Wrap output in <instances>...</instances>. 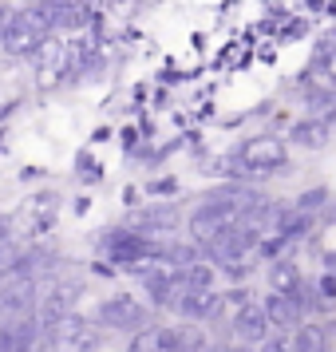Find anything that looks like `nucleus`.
<instances>
[{
	"mask_svg": "<svg viewBox=\"0 0 336 352\" xmlns=\"http://www.w3.org/2000/svg\"><path fill=\"white\" fill-rule=\"evenodd\" d=\"M99 250L111 257L115 265H123V270L139 273L143 265L150 261H162V241L146 238L139 230H131V226H119V230H103V238H99Z\"/></svg>",
	"mask_w": 336,
	"mask_h": 352,
	"instance_id": "2",
	"label": "nucleus"
},
{
	"mask_svg": "<svg viewBox=\"0 0 336 352\" xmlns=\"http://www.w3.org/2000/svg\"><path fill=\"white\" fill-rule=\"evenodd\" d=\"M44 340L52 344V352H96L99 329H96V324H91L87 317L71 313V317L56 320L48 333H44Z\"/></svg>",
	"mask_w": 336,
	"mask_h": 352,
	"instance_id": "5",
	"label": "nucleus"
},
{
	"mask_svg": "<svg viewBox=\"0 0 336 352\" xmlns=\"http://www.w3.org/2000/svg\"><path fill=\"white\" fill-rule=\"evenodd\" d=\"M293 336V349L297 352H333V340H336V324L333 320H304Z\"/></svg>",
	"mask_w": 336,
	"mask_h": 352,
	"instance_id": "12",
	"label": "nucleus"
},
{
	"mask_svg": "<svg viewBox=\"0 0 336 352\" xmlns=\"http://www.w3.org/2000/svg\"><path fill=\"white\" fill-rule=\"evenodd\" d=\"M222 309H225V293H218V289H186V297L178 305L182 320H194V324L214 320Z\"/></svg>",
	"mask_w": 336,
	"mask_h": 352,
	"instance_id": "10",
	"label": "nucleus"
},
{
	"mask_svg": "<svg viewBox=\"0 0 336 352\" xmlns=\"http://www.w3.org/2000/svg\"><path fill=\"white\" fill-rule=\"evenodd\" d=\"M56 206H60V194H56V190H44V194H36V198H32V210H36V218H40L36 226H40V230L56 218Z\"/></svg>",
	"mask_w": 336,
	"mask_h": 352,
	"instance_id": "19",
	"label": "nucleus"
},
{
	"mask_svg": "<svg viewBox=\"0 0 336 352\" xmlns=\"http://www.w3.org/2000/svg\"><path fill=\"white\" fill-rule=\"evenodd\" d=\"M139 281H143L146 301L155 305V309H175L178 313V305L186 297V277H182V270L166 265V261H150V265L139 270Z\"/></svg>",
	"mask_w": 336,
	"mask_h": 352,
	"instance_id": "3",
	"label": "nucleus"
},
{
	"mask_svg": "<svg viewBox=\"0 0 336 352\" xmlns=\"http://www.w3.org/2000/svg\"><path fill=\"white\" fill-rule=\"evenodd\" d=\"M182 277H186V289H218V265L214 261H194L190 270H182Z\"/></svg>",
	"mask_w": 336,
	"mask_h": 352,
	"instance_id": "17",
	"label": "nucleus"
},
{
	"mask_svg": "<svg viewBox=\"0 0 336 352\" xmlns=\"http://www.w3.org/2000/svg\"><path fill=\"white\" fill-rule=\"evenodd\" d=\"M229 329H234V336H238V344H245V349H261V344L277 333V329L269 324L265 305H257V301H249L245 309H238V313L229 317Z\"/></svg>",
	"mask_w": 336,
	"mask_h": 352,
	"instance_id": "7",
	"label": "nucleus"
},
{
	"mask_svg": "<svg viewBox=\"0 0 336 352\" xmlns=\"http://www.w3.org/2000/svg\"><path fill=\"white\" fill-rule=\"evenodd\" d=\"M44 40H48V32H44V28L36 24V16L24 8V12L12 16L8 32H4V52H8V56H36V52L44 48Z\"/></svg>",
	"mask_w": 336,
	"mask_h": 352,
	"instance_id": "8",
	"label": "nucleus"
},
{
	"mask_svg": "<svg viewBox=\"0 0 336 352\" xmlns=\"http://www.w3.org/2000/svg\"><path fill=\"white\" fill-rule=\"evenodd\" d=\"M96 324L135 336V333L146 329V305L139 301V297H131V293H115V297H107V301L96 309Z\"/></svg>",
	"mask_w": 336,
	"mask_h": 352,
	"instance_id": "4",
	"label": "nucleus"
},
{
	"mask_svg": "<svg viewBox=\"0 0 336 352\" xmlns=\"http://www.w3.org/2000/svg\"><path fill=\"white\" fill-rule=\"evenodd\" d=\"M328 135H333V119L328 115H304V119H297L289 127V143L304 146V151H320L328 143Z\"/></svg>",
	"mask_w": 336,
	"mask_h": 352,
	"instance_id": "11",
	"label": "nucleus"
},
{
	"mask_svg": "<svg viewBox=\"0 0 336 352\" xmlns=\"http://www.w3.org/2000/svg\"><path fill=\"white\" fill-rule=\"evenodd\" d=\"M175 333V352H206L210 349V336L194 324V320H182V324H170Z\"/></svg>",
	"mask_w": 336,
	"mask_h": 352,
	"instance_id": "16",
	"label": "nucleus"
},
{
	"mask_svg": "<svg viewBox=\"0 0 336 352\" xmlns=\"http://www.w3.org/2000/svg\"><path fill=\"white\" fill-rule=\"evenodd\" d=\"M301 83H317V87H324V91H336V36H328V40L317 48L309 72L301 76Z\"/></svg>",
	"mask_w": 336,
	"mask_h": 352,
	"instance_id": "13",
	"label": "nucleus"
},
{
	"mask_svg": "<svg viewBox=\"0 0 336 352\" xmlns=\"http://www.w3.org/2000/svg\"><path fill=\"white\" fill-rule=\"evenodd\" d=\"M131 230H139L146 238H155V234H170L178 226V210L175 206H146V210H135L131 214Z\"/></svg>",
	"mask_w": 336,
	"mask_h": 352,
	"instance_id": "14",
	"label": "nucleus"
},
{
	"mask_svg": "<svg viewBox=\"0 0 336 352\" xmlns=\"http://www.w3.org/2000/svg\"><path fill=\"white\" fill-rule=\"evenodd\" d=\"M257 352H297V349H293V336H289V333H273Z\"/></svg>",
	"mask_w": 336,
	"mask_h": 352,
	"instance_id": "21",
	"label": "nucleus"
},
{
	"mask_svg": "<svg viewBox=\"0 0 336 352\" xmlns=\"http://www.w3.org/2000/svg\"><path fill=\"white\" fill-rule=\"evenodd\" d=\"M0 324H4V313H0Z\"/></svg>",
	"mask_w": 336,
	"mask_h": 352,
	"instance_id": "23",
	"label": "nucleus"
},
{
	"mask_svg": "<svg viewBox=\"0 0 336 352\" xmlns=\"http://www.w3.org/2000/svg\"><path fill=\"white\" fill-rule=\"evenodd\" d=\"M12 16H16V12H12V8H8L4 0H0V36L8 32V24H12Z\"/></svg>",
	"mask_w": 336,
	"mask_h": 352,
	"instance_id": "22",
	"label": "nucleus"
},
{
	"mask_svg": "<svg viewBox=\"0 0 336 352\" xmlns=\"http://www.w3.org/2000/svg\"><path fill=\"white\" fill-rule=\"evenodd\" d=\"M76 175H80L83 182H99L103 170H99V162L91 159V155H80V159H76Z\"/></svg>",
	"mask_w": 336,
	"mask_h": 352,
	"instance_id": "20",
	"label": "nucleus"
},
{
	"mask_svg": "<svg viewBox=\"0 0 336 352\" xmlns=\"http://www.w3.org/2000/svg\"><path fill=\"white\" fill-rule=\"evenodd\" d=\"M261 305H265L269 324L277 333H297L304 320H309V309H304V301H301V289H297V293H269Z\"/></svg>",
	"mask_w": 336,
	"mask_h": 352,
	"instance_id": "9",
	"label": "nucleus"
},
{
	"mask_svg": "<svg viewBox=\"0 0 336 352\" xmlns=\"http://www.w3.org/2000/svg\"><path fill=\"white\" fill-rule=\"evenodd\" d=\"M309 277L301 273V265L293 257H277L269 261V293H297Z\"/></svg>",
	"mask_w": 336,
	"mask_h": 352,
	"instance_id": "15",
	"label": "nucleus"
},
{
	"mask_svg": "<svg viewBox=\"0 0 336 352\" xmlns=\"http://www.w3.org/2000/svg\"><path fill=\"white\" fill-rule=\"evenodd\" d=\"M289 166V143L277 135H254L238 143L222 159V170L229 178H269Z\"/></svg>",
	"mask_w": 336,
	"mask_h": 352,
	"instance_id": "1",
	"label": "nucleus"
},
{
	"mask_svg": "<svg viewBox=\"0 0 336 352\" xmlns=\"http://www.w3.org/2000/svg\"><path fill=\"white\" fill-rule=\"evenodd\" d=\"M293 206H297V210H304L309 218H317V222H324V214H328V206H333V194L324 190V186H320V190H304L301 198L293 202Z\"/></svg>",
	"mask_w": 336,
	"mask_h": 352,
	"instance_id": "18",
	"label": "nucleus"
},
{
	"mask_svg": "<svg viewBox=\"0 0 336 352\" xmlns=\"http://www.w3.org/2000/svg\"><path fill=\"white\" fill-rule=\"evenodd\" d=\"M80 297H83V285H80V281H52V285L40 293V309H36V320L44 324V333H48L56 320L71 317Z\"/></svg>",
	"mask_w": 336,
	"mask_h": 352,
	"instance_id": "6",
	"label": "nucleus"
}]
</instances>
